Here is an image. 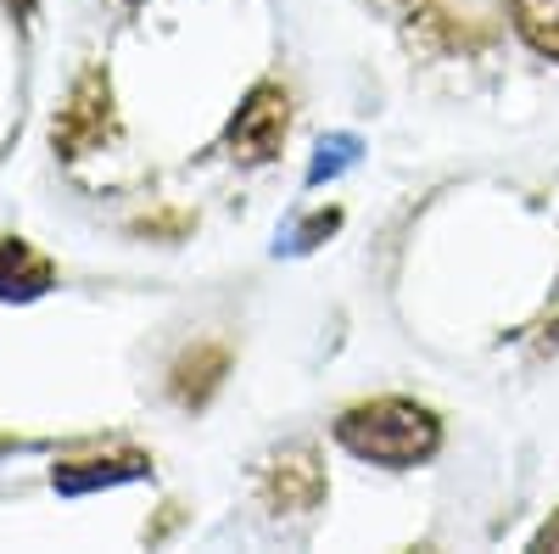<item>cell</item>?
I'll return each instance as SVG.
<instances>
[{
  "label": "cell",
  "mask_w": 559,
  "mask_h": 554,
  "mask_svg": "<svg viewBox=\"0 0 559 554\" xmlns=\"http://www.w3.org/2000/svg\"><path fill=\"white\" fill-rule=\"evenodd\" d=\"M112 129H118V113H112V79H107V68H90V73L73 84L68 107L57 113L51 141H57L62 157H79V152L107 146V141H112Z\"/></svg>",
  "instance_id": "3957f363"
},
{
  "label": "cell",
  "mask_w": 559,
  "mask_h": 554,
  "mask_svg": "<svg viewBox=\"0 0 559 554\" xmlns=\"http://www.w3.org/2000/svg\"><path fill=\"white\" fill-rule=\"evenodd\" d=\"M336 443L369 465H426V459L442 448V421L426 403H408V398H369L353 403L342 421H336Z\"/></svg>",
  "instance_id": "6da1fadb"
},
{
  "label": "cell",
  "mask_w": 559,
  "mask_h": 554,
  "mask_svg": "<svg viewBox=\"0 0 559 554\" xmlns=\"http://www.w3.org/2000/svg\"><path fill=\"white\" fill-rule=\"evenodd\" d=\"M342 163H353V141H336V152H319L308 174H313V179H331V174H336Z\"/></svg>",
  "instance_id": "8fae6325"
},
{
  "label": "cell",
  "mask_w": 559,
  "mask_h": 554,
  "mask_svg": "<svg viewBox=\"0 0 559 554\" xmlns=\"http://www.w3.org/2000/svg\"><path fill=\"white\" fill-rule=\"evenodd\" d=\"M152 471V459L146 453H90V459H62V465L51 471V482L62 493H90V487H112V482H134V476H146Z\"/></svg>",
  "instance_id": "52a82bcc"
},
{
  "label": "cell",
  "mask_w": 559,
  "mask_h": 554,
  "mask_svg": "<svg viewBox=\"0 0 559 554\" xmlns=\"http://www.w3.org/2000/svg\"><path fill=\"white\" fill-rule=\"evenodd\" d=\"M286 129H292V96L280 84H258L252 96L236 107V118H229L224 146H229L236 163H269V157H280Z\"/></svg>",
  "instance_id": "277c9868"
},
{
  "label": "cell",
  "mask_w": 559,
  "mask_h": 554,
  "mask_svg": "<svg viewBox=\"0 0 559 554\" xmlns=\"http://www.w3.org/2000/svg\"><path fill=\"white\" fill-rule=\"evenodd\" d=\"M503 34V0H403V39L426 57H481Z\"/></svg>",
  "instance_id": "7a4b0ae2"
},
{
  "label": "cell",
  "mask_w": 559,
  "mask_h": 554,
  "mask_svg": "<svg viewBox=\"0 0 559 554\" xmlns=\"http://www.w3.org/2000/svg\"><path fill=\"white\" fill-rule=\"evenodd\" d=\"M263 498L274 516H308L324 504V459L313 448H286L274 453V465L263 476Z\"/></svg>",
  "instance_id": "5b68a950"
},
{
  "label": "cell",
  "mask_w": 559,
  "mask_h": 554,
  "mask_svg": "<svg viewBox=\"0 0 559 554\" xmlns=\"http://www.w3.org/2000/svg\"><path fill=\"white\" fill-rule=\"evenodd\" d=\"M57 281V263L45 258V252H34L28 241H17V236H0V297H39L45 286Z\"/></svg>",
  "instance_id": "ba28073f"
},
{
  "label": "cell",
  "mask_w": 559,
  "mask_h": 554,
  "mask_svg": "<svg viewBox=\"0 0 559 554\" xmlns=\"http://www.w3.org/2000/svg\"><path fill=\"white\" fill-rule=\"evenodd\" d=\"M140 229H179V236H185L191 219H185V213H157V219H140Z\"/></svg>",
  "instance_id": "7c38bea8"
},
{
  "label": "cell",
  "mask_w": 559,
  "mask_h": 554,
  "mask_svg": "<svg viewBox=\"0 0 559 554\" xmlns=\"http://www.w3.org/2000/svg\"><path fill=\"white\" fill-rule=\"evenodd\" d=\"M336 224H342V213H336V208H331V213H319V219H308V224H302V236L292 241V252H308V247H319V241L331 236Z\"/></svg>",
  "instance_id": "30bf717a"
},
{
  "label": "cell",
  "mask_w": 559,
  "mask_h": 554,
  "mask_svg": "<svg viewBox=\"0 0 559 554\" xmlns=\"http://www.w3.org/2000/svg\"><path fill=\"white\" fill-rule=\"evenodd\" d=\"M509 17L537 57L559 62V0H509Z\"/></svg>",
  "instance_id": "9c48e42d"
},
{
  "label": "cell",
  "mask_w": 559,
  "mask_h": 554,
  "mask_svg": "<svg viewBox=\"0 0 559 554\" xmlns=\"http://www.w3.org/2000/svg\"><path fill=\"white\" fill-rule=\"evenodd\" d=\"M7 7H12L17 17H34V0H7Z\"/></svg>",
  "instance_id": "5bb4252c"
},
{
  "label": "cell",
  "mask_w": 559,
  "mask_h": 554,
  "mask_svg": "<svg viewBox=\"0 0 559 554\" xmlns=\"http://www.w3.org/2000/svg\"><path fill=\"white\" fill-rule=\"evenodd\" d=\"M224 376H229V353H224L218 342H197V347H185V353L174 358L168 392H174V403H185V409H207L213 392L224 387Z\"/></svg>",
  "instance_id": "8992f818"
},
{
  "label": "cell",
  "mask_w": 559,
  "mask_h": 554,
  "mask_svg": "<svg viewBox=\"0 0 559 554\" xmlns=\"http://www.w3.org/2000/svg\"><path fill=\"white\" fill-rule=\"evenodd\" d=\"M537 549H559V510L543 521V532H537Z\"/></svg>",
  "instance_id": "4fadbf2b"
}]
</instances>
